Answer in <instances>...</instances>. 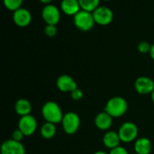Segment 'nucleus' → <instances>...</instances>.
I'll use <instances>...</instances> for the list:
<instances>
[{"instance_id": "nucleus-1", "label": "nucleus", "mask_w": 154, "mask_h": 154, "mask_svg": "<svg viewBox=\"0 0 154 154\" xmlns=\"http://www.w3.org/2000/svg\"><path fill=\"white\" fill-rule=\"evenodd\" d=\"M128 109V103L126 100L121 96H115L110 98L105 107L106 112L113 118H119L125 114Z\"/></svg>"}, {"instance_id": "nucleus-2", "label": "nucleus", "mask_w": 154, "mask_h": 154, "mask_svg": "<svg viewBox=\"0 0 154 154\" xmlns=\"http://www.w3.org/2000/svg\"><path fill=\"white\" fill-rule=\"evenodd\" d=\"M42 114L46 122L51 123L54 124L61 123L63 115H64L62 113V111L60 105L53 101L46 102L43 104L42 108Z\"/></svg>"}, {"instance_id": "nucleus-3", "label": "nucleus", "mask_w": 154, "mask_h": 154, "mask_svg": "<svg viewBox=\"0 0 154 154\" xmlns=\"http://www.w3.org/2000/svg\"><path fill=\"white\" fill-rule=\"evenodd\" d=\"M73 23L74 25L82 32L90 31L96 24L93 13L82 9L73 16Z\"/></svg>"}, {"instance_id": "nucleus-4", "label": "nucleus", "mask_w": 154, "mask_h": 154, "mask_svg": "<svg viewBox=\"0 0 154 154\" xmlns=\"http://www.w3.org/2000/svg\"><path fill=\"white\" fill-rule=\"evenodd\" d=\"M138 133H139V130H138L137 125L132 122L124 123L118 130V134H119L121 142L125 143L136 141Z\"/></svg>"}, {"instance_id": "nucleus-5", "label": "nucleus", "mask_w": 154, "mask_h": 154, "mask_svg": "<svg viewBox=\"0 0 154 154\" xmlns=\"http://www.w3.org/2000/svg\"><path fill=\"white\" fill-rule=\"evenodd\" d=\"M61 125L67 134H74L79 129L80 118L76 113L69 112L63 115Z\"/></svg>"}, {"instance_id": "nucleus-6", "label": "nucleus", "mask_w": 154, "mask_h": 154, "mask_svg": "<svg viewBox=\"0 0 154 154\" xmlns=\"http://www.w3.org/2000/svg\"><path fill=\"white\" fill-rule=\"evenodd\" d=\"M42 17L46 25H56L60 19V11L54 5H46L42 10Z\"/></svg>"}, {"instance_id": "nucleus-7", "label": "nucleus", "mask_w": 154, "mask_h": 154, "mask_svg": "<svg viewBox=\"0 0 154 154\" xmlns=\"http://www.w3.org/2000/svg\"><path fill=\"white\" fill-rule=\"evenodd\" d=\"M93 16L96 24L99 25H107L113 21L114 13L109 7L105 5H99L93 12Z\"/></svg>"}, {"instance_id": "nucleus-8", "label": "nucleus", "mask_w": 154, "mask_h": 154, "mask_svg": "<svg viewBox=\"0 0 154 154\" xmlns=\"http://www.w3.org/2000/svg\"><path fill=\"white\" fill-rule=\"evenodd\" d=\"M18 129L24 134V136H31L36 132L37 121L31 114L23 116L19 119Z\"/></svg>"}, {"instance_id": "nucleus-9", "label": "nucleus", "mask_w": 154, "mask_h": 154, "mask_svg": "<svg viewBox=\"0 0 154 154\" xmlns=\"http://www.w3.org/2000/svg\"><path fill=\"white\" fill-rule=\"evenodd\" d=\"M135 91L143 95L152 94L154 91V81L147 76H141L137 78L134 82Z\"/></svg>"}, {"instance_id": "nucleus-10", "label": "nucleus", "mask_w": 154, "mask_h": 154, "mask_svg": "<svg viewBox=\"0 0 154 154\" xmlns=\"http://www.w3.org/2000/svg\"><path fill=\"white\" fill-rule=\"evenodd\" d=\"M1 154H25V149L22 142L9 139L2 143Z\"/></svg>"}, {"instance_id": "nucleus-11", "label": "nucleus", "mask_w": 154, "mask_h": 154, "mask_svg": "<svg viewBox=\"0 0 154 154\" xmlns=\"http://www.w3.org/2000/svg\"><path fill=\"white\" fill-rule=\"evenodd\" d=\"M57 88L63 93H72L74 90L78 88V84L76 81L68 74H62L58 77L56 82Z\"/></svg>"}, {"instance_id": "nucleus-12", "label": "nucleus", "mask_w": 154, "mask_h": 154, "mask_svg": "<svg viewBox=\"0 0 154 154\" xmlns=\"http://www.w3.org/2000/svg\"><path fill=\"white\" fill-rule=\"evenodd\" d=\"M14 23L19 27H26L32 22V14L31 12L23 7L19 8L14 11L13 14Z\"/></svg>"}, {"instance_id": "nucleus-13", "label": "nucleus", "mask_w": 154, "mask_h": 154, "mask_svg": "<svg viewBox=\"0 0 154 154\" xmlns=\"http://www.w3.org/2000/svg\"><path fill=\"white\" fill-rule=\"evenodd\" d=\"M95 125L97 129L101 131H108L113 123V117L109 115L106 112H101L99 113L94 120Z\"/></svg>"}, {"instance_id": "nucleus-14", "label": "nucleus", "mask_w": 154, "mask_h": 154, "mask_svg": "<svg viewBox=\"0 0 154 154\" xmlns=\"http://www.w3.org/2000/svg\"><path fill=\"white\" fill-rule=\"evenodd\" d=\"M60 10L67 15H75L80 10V5L79 0H61Z\"/></svg>"}, {"instance_id": "nucleus-15", "label": "nucleus", "mask_w": 154, "mask_h": 154, "mask_svg": "<svg viewBox=\"0 0 154 154\" xmlns=\"http://www.w3.org/2000/svg\"><path fill=\"white\" fill-rule=\"evenodd\" d=\"M121 143L120 137L118 133H116L114 131H108L106 132L103 136V143L107 149H114L119 146Z\"/></svg>"}, {"instance_id": "nucleus-16", "label": "nucleus", "mask_w": 154, "mask_h": 154, "mask_svg": "<svg viewBox=\"0 0 154 154\" xmlns=\"http://www.w3.org/2000/svg\"><path fill=\"white\" fill-rule=\"evenodd\" d=\"M152 150V144L148 138H139L134 143V152L136 154H150Z\"/></svg>"}, {"instance_id": "nucleus-17", "label": "nucleus", "mask_w": 154, "mask_h": 154, "mask_svg": "<svg viewBox=\"0 0 154 154\" xmlns=\"http://www.w3.org/2000/svg\"><path fill=\"white\" fill-rule=\"evenodd\" d=\"M14 111L21 117L29 115L31 114V112H32V104L26 99H23V98L19 99L16 101L14 104Z\"/></svg>"}, {"instance_id": "nucleus-18", "label": "nucleus", "mask_w": 154, "mask_h": 154, "mask_svg": "<svg viewBox=\"0 0 154 154\" xmlns=\"http://www.w3.org/2000/svg\"><path fill=\"white\" fill-rule=\"evenodd\" d=\"M56 132H57L56 124L51 123H48V122L43 123L41 127V130H40V133H41L42 137L46 139V140L53 138L56 134Z\"/></svg>"}, {"instance_id": "nucleus-19", "label": "nucleus", "mask_w": 154, "mask_h": 154, "mask_svg": "<svg viewBox=\"0 0 154 154\" xmlns=\"http://www.w3.org/2000/svg\"><path fill=\"white\" fill-rule=\"evenodd\" d=\"M82 10L93 13L100 4V0H79Z\"/></svg>"}, {"instance_id": "nucleus-20", "label": "nucleus", "mask_w": 154, "mask_h": 154, "mask_svg": "<svg viewBox=\"0 0 154 154\" xmlns=\"http://www.w3.org/2000/svg\"><path fill=\"white\" fill-rule=\"evenodd\" d=\"M23 0H3L4 5L10 11H16L22 7Z\"/></svg>"}, {"instance_id": "nucleus-21", "label": "nucleus", "mask_w": 154, "mask_h": 154, "mask_svg": "<svg viewBox=\"0 0 154 154\" xmlns=\"http://www.w3.org/2000/svg\"><path fill=\"white\" fill-rule=\"evenodd\" d=\"M151 48H152V45L147 41H141L137 44V49L142 54H148V53L150 54Z\"/></svg>"}, {"instance_id": "nucleus-22", "label": "nucleus", "mask_w": 154, "mask_h": 154, "mask_svg": "<svg viewBox=\"0 0 154 154\" xmlns=\"http://www.w3.org/2000/svg\"><path fill=\"white\" fill-rule=\"evenodd\" d=\"M44 33L47 36L49 37H53L57 34L58 33V29L56 27V25H46V26L44 27Z\"/></svg>"}, {"instance_id": "nucleus-23", "label": "nucleus", "mask_w": 154, "mask_h": 154, "mask_svg": "<svg viewBox=\"0 0 154 154\" xmlns=\"http://www.w3.org/2000/svg\"><path fill=\"white\" fill-rule=\"evenodd\" d=\"M23 137H24V134L17 128L16 130H14L12 133V138L11 139H13V140H14L16 142H22Z\"/></svg>"}, {"instance_id": "nucleus-24", "label": "nucleus", "mask_w": 154, "mask_h": 154, "mask_svg": "<svg viewBox=\"0 0 154 154\" xmlns=\"http://www.w3.org/2000/svg\"><path fill=\"white\" fill-rule=\"evenodd\" d=\"M71 98L74 100V101H79L83 98V92L82 90H80L79 88H77L76 90H74L71 93Z\"/></svg>"}, {"instance_id": "nucleus-25", "label": "nucleus", "mask_w": 154, "mask_h": 154, "mask_svg": "<svg viewBox=\"0 0 154 154\" xmlns=\"http://www.w3.org/2000/svg\"><path fill=\"white\" fill-rule=\"evenodd\" d=\"M109 154H128V152L125 148H124L122 146H118L116 148L110 150Z\"/></svg>"}, {"instance_id": "nucleus-26", "label": "nucleus", "mask_w": 154, "mask_h": 154, "mask_svg": "<svg viewBox=\"0 0 154 154\" xmlns=\"http://www.w3.org/2000/svg\"><path fill=\"white\" fill-rule=\"evenodd\" d=\"M150 55H151L152 59L154 61V44H152V48H151V51H150Z\"/></svg>"}, {"instance_id": "nucleus-27", "label": "nucleus", "mask_w": 154, "mask_h": 154, "mask_svg": "<svg viewBox=\"0 0 154 154\" xmlns=\"http://www.w3.org/2000/svg\"><path fill=\"white\" fill-rule=\"evenodd\" d=\"M39 1H40L41 3H42V4H44V5H50L53 0H39Z\"/></svg>"}, {"instance_id": "nucleus-28", "label": "nucleus", "mask_w": 154, "mask_h": 154, "mask_svg": "<svg viewBox=\"0 0 154 154\" xmlns=\"http://www.w3.org/2000/svg\"><path fill=\"white\" fill-rule=\"evenodd\" d=\"M93 154H109V153H107L106 152H104V151H97V152H94Z\"/></svg>"}, {"instance_id": "nucleus-29", "label": "nucleus", "mask_w": 154, "mask_h": 154, "mask_svg": "<svg viewBox=\"0 0 154 154\" xmlns=\"http://www.w3.org/2000/svg\"><path fill=\"white\" fill-rule=\"evenodd\" d=\"M151 97H152V102H153L154 103V91L152 93V94H151Z\"/></svg>"}, {"instance_id": "nucleus-30", "label": "nucleus", "mask_w": 154, "mask_h": 154, "mask_svg": "<svg viewBox=\"0 0 154 154\" xmlns=\"http://www.w3.org/2000/svg\"><path fill=\"white\" fill-rule=\"evenodd\" d=\"M104 1H111V0H104Z\"/></svg>"}, {"instance_id": "nucleus-31", "label": "nucleus", "mask_w": 154, "mask_h": 154, "mask_svg": "<svg viewBox=\"0 0 154 154\" xmlns=\"http://www.w3.org/2000/svg\"><path fill=\"white\" fill-rule=\"evenodd\" d=\"M153 81H154V79H153Z\"/></svg>"}, {"instance_id": "nucleus-32", "label": "nucleus", "mask_w": 154, "mask_h": 154, "mask_svg": "<svg viewBox=\"0 0 154 154\" xmlns=\"http://www.w3.org/2000/svg\"><path fill=\"white\" fill-rule=\"evenodd\" d=\"M135 154H136V153H135Z\"/></svg>"}]
</instances>
